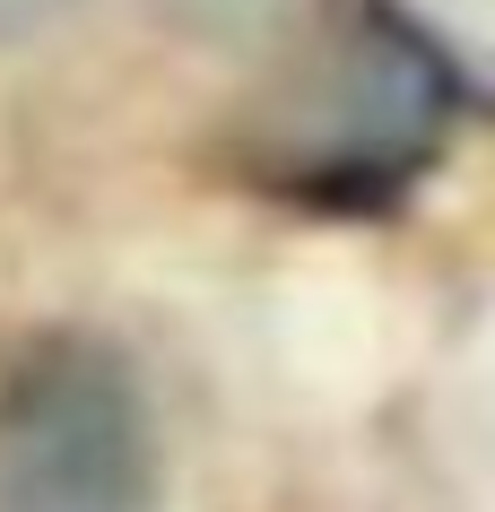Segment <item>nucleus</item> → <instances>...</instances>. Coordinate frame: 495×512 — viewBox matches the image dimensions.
I'll use <instances>...</instances> for the list:
<instances>
[{
    "label": "nucleus",
    "mask_w": 495,
    "mask_h": 512,
    "mask_svg": "<svg viewBox=\"0 0 495 512\" xmlns=\"http://www.w3.org/2000/svg\"><path fill=\"white\" fill-rule=\"evenodd\" d=\"M0 512H165L148 382L96 339H44L0 374Z\"/></svg>",
    "instance_id": "nucleus-1"
},
{
    "label": "nucleus",
    "mask_w": 495,
    "mask_h": 512,
    "mask_svg": "<svg viewBox=\"0 0 495 512\" xmlns=\"http://www.w3.org/2000/svg\"><path fill=\"white\" fill-rule=\"evenodd\" d=\"M79 0H0V53L9 44H35V35H53Z\"/></svg>",
    "instance_id": "nucleus-2"
}]
</instances>
